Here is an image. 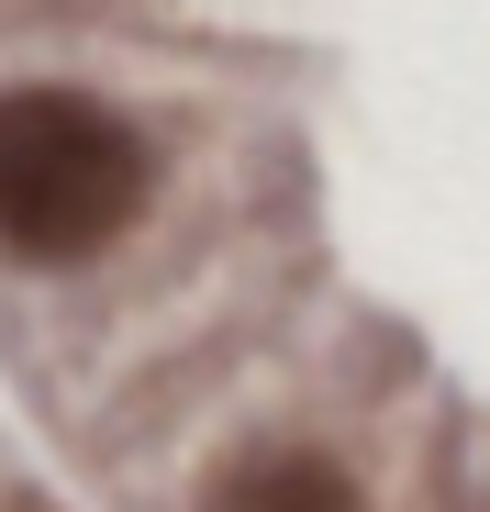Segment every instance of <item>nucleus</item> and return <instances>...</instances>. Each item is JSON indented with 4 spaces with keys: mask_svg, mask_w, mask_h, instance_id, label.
Segmentation results:
<instances>
[{
    "mask_svg": "<svg viewBox=\"0 0 490 512\" xmlns=\"http://www.w3.org/2000/svg\"><path fill=\"white\" fill-rule=\"evenodd\" d=\"M145 212V134L90 90H0V245L101 256Z\"/></svg>",
    "mask_w": 490,
    "mask_h": 512,
    "instance_id": "nucleus-1",
    "label": "nucleus"
},
{
    "mask_svg": "<svg viewBox=\"0 0 490 512\" xmlns=\"http://www.w3.org/2000/svg\"><path fill=\"white\" fill-rule=\"evenodd\" d=\"M212 512H368L357 479L335 457H257V468H234Z\"/></svg>",
    "mask_w": 490,
    "mask_h": 512,
    "instance_id": "nucleus-2",
    "label": "nucleus"
},
{
    "mask_svg": "<svg viewBox=\"0 0 490 512\" xmlns=\"http://www.w3.org/2000/svg\"><path fill=\"white\" fill-rule=\"evenodd\" d=\"M12 512H34V501H12Z\"/></svg>",
    "mask_w": 490,
    "mask_h": 512,
    "instance_id": "nucleus-3",
    "label": "nucleus"
}]
</instances>
